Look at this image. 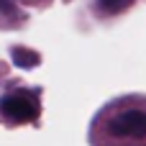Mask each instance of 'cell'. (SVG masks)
Wrapping results in <instances>:
<instances>
[{"label": "cell", "mask_w": 146, "mask_h": 146, "mask_svg": "<svg viewBox=\"0 0 146 146\" xmlns=\"http://www.w3.org/2000/svg\"><path fill=\"white\" fill-rule=\"evenodd\" d=\"M0 110L10 118V121H33L38 115V103L31 92H10L0 100Z\"/></svg>", "instance_id": "1"}, {"label": "cell", "mask_w": 146, "mask_h": 146, "mask_svg": "<svg viewBox=\"0 0 146 146\" xmlns=\"http://www.w3.org/2000/svg\"><path fill=\"white\" fill-rule=\"evenodd\" d=\"M108 131L118 139H123V136L141 139L146 136V113L144 110H123L108 121Z\"/></svg>", "instance_id": "2"}, {"label": "cell", "mask_w": 146, "mask_h": 146, "mask_svg": "<svg viewBox=\"0 0 146 146\" xmlns=\"http://www.w3.org/2000/svg\"><path fill=\"white\" fill-rule=\"evenodd\" d=\"M133 0H98V5L105 10V13H121L131 5Z\"/></svg>", "instance_id": "3"}, {"label": "cell", "mask_w": 146, "mask_h": 146, "mask_svg": "<svg viewBox=\"0 0 146 146\" xmlns=\"http://www.w3.org/2000/svg\"><path fill=\"white\" fill-rule=\"evenodd\" d=\"M13 56H15V64H23V67H33L38 59L33 51H21V49H13Z\"/></svg>", "instance_id": "4"}]
</instances>
